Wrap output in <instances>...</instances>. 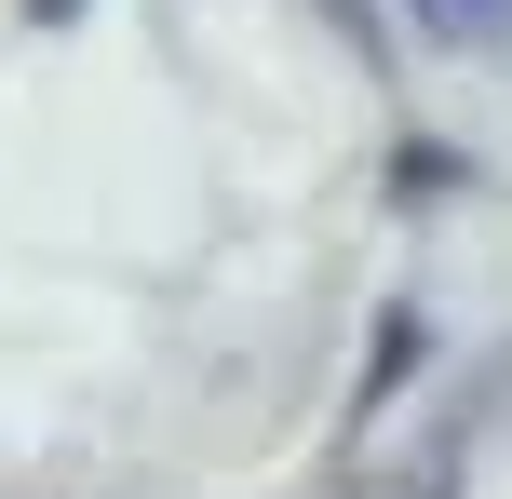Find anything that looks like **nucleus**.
Returning <instances> with one entry per match:
<instances>
[{"label": "nucleus", "mask_w": 512, "mask_h": 499, "mask_svg": "<svg viewBox=\"0 0 512 499\" xmlns=\"http://www.w3.org/2000/svg\"><path fill=\"white\" fill-rule=\"evenodd\" d=\"M432 41H512V0H405Z\"/></svg>", "instance_id": "1"}, {"label": "nucleus", "mask_w": 512, "mask_h": 499, "mask_svg": "<svg viewBox=\"0 0 512 499\" xmlns=\"http://www.w3.org/2000/svg\"><path fill=\"white\" fill-rule=\"evenodd\" d=\"M27 14H41V27H68V14H81V0H27Z\"/></svg>", "instance_id": "2"}]
</instances>
